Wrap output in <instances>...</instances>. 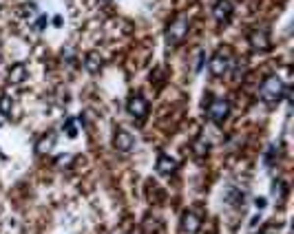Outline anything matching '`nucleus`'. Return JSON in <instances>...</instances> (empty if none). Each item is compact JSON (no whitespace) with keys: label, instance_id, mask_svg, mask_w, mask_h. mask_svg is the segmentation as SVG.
<instances>
[{"label":"nucleus","instance_id":"aec40b11","mask_svg":"<svg viewBox=\"0 0 294 234\" xmlns=\"http://www.w3.org/2000/svg\"><path fill=\"white\" fill-rule=\"evenodd\" d=\"M257 208L261 210V208H266V199H257Z\"/></svg>","mask_w":294,"mask_h":234},{"label":"nucleus","instance_id":"6ab92c4d","mask_svg":"<svg viewBox=\"0 0 294 234\" xmlns=\"http://www.w3.org/2000/svg\"><path fill=\"white\" fill-rule=\"evenodd\" d=\"M47 25V18H40V20H38V25H36V29L38 31H42V26Z\"/></svg>","mask_w":294,"mask_h":234},{"label":"nucleus","instance_id":"20e7f679","mask_svg":"<svg viewBox=\"0 0 294 234\" xmlns=\"http://www.w3.org/2000/svg\"><path fill=\"white\" fill-rule=\"evenodd\" d=\"M126 110H129L131 117L144 119L148 115V102L144 100L142 95H131L129 100H126Z\"/></svg>","mask_w":294,"mask_h":234},{"label":"nucleus","instance_id":"f8f14e48","mask_svg":"<svg viewBox=\"0 0 294 234\" xmlns=\"http://www.w3.org/2000/svg\"><path fill=\"white\" fill-rule=\"evenodd\" d=\"M84 66H86V71H91V73H98L100 66H102V57H100L98 53H89V55L84 57Z\"/></svg>","mask_w":294,"mask_h":234},{"label":"nucleus","instance_id":"6e6552de","mask_svg":"<svg viewBox=\"0 0 294 234\" xmlns=\"http://www.w3.org/2000/svg\"><path fill=\"white\" fill-rule=\"evenodd\" d=\"M248 40H250V47L257 49V51L270 49V33H267V29H254L252 33L248 35Z\"/></svg>","mask_w":294,"mask_h":234},{"label":"nucleus","instance_id":"f03ea898","mask_svg":"<svg viewBox=\"0 0 294 234\" xmlns=\"http://www.w3.org/2000/svg\"><path fill=\"white\" fill-rule=\"evenodd\" d=\"M188 26H190V20H188L186 16H177L170 22L168 29H166V42H168V47L182 44V40L186 38V33H188Z\"/></svg>","mask_w":294,"mask_h":234},{"label":"nucleus","instance_id":"ddd939ff","mask_svg":"<svg viewBox=\"0 0 294 234\" xmlns=\"http://www.w3.org/2000/svg\"><path fill=\"white\" fill-rule=\"evenodd\" d=\"M53 144H55V135H53V132H49V135H45L40 141H38L36 150H38V153H49V150L53 148Z\"/></svg>","mask_w":294,"mask_h":234},{"label":"nucleus","instance_id":"f3484780","mask_svg":"<svg viewBox=\"0 0 294 234\" xmlns=\"http://www.w3.org/2000/svg\"><path fill=\"white\" fill-rule=\"evenodd\" d=\"M206 150H208V144H204V141H197L195 144V153L197 155H204Z\"/></svg>","mask_w":294,"mask_h":234},{"label":"nucleus","instance_id":"a211bd4d","mask_svg":"<svg viewBox=\"0 0 294 234\" xmlns=\"http://www.w3.org/2000/svg\"><path fill=\"white\" fill-rule=\"evenodd\" d=\"M204 57H206V53L201 51V53H199V57H197V64H195V71H201V66H204Z\"/></svg>","mask_w":294,"mask_h":234},{"label":"nucleus","instance_id":"4468645a","mask_svg":"<svg viewBox=\"0 0 294 234\" xmlns=\"http://www.w3.org/2000/svg\"><path fill=\"white\" fill-rule=\"evenodd\" d=\"M0 113L2 115L11 113V97L9 95H0Z\"/></svg>","mask_w":294,"mask_h":234},{"label":"nucleus","instance_id":"1a4fd4ad","mask_svg":"<svg viewBox=\"0 0 294 234\" xmlns=\"http://www.w3.org/2000/svg\"><path fill=\"white\" fill-rule=\"evenodd\" d=\"M213 16L217 22H228L232 18V0H217L213 7Z\"/></svg>","mask_w":294,"mask_h":234},{"label":"nucleus","instance_id":"39448f33","mask_svg":"<svg viewBox=\"0 0 294 234\" xmlns=\"http://www.w3.org/2000/svg\"><path fill=\"white\" fill-rule=\"evenodd\" d=\"M201 230V216L197 212H184L182 223H179V232L182 234H197Z\"/></svg>","mask_w":294,"mask_h":234},{"label":"nucleus","instance_id":"7ed1b4c3","mask_svg":"<svg viewBox=\"0 0 294 234\" xmlns=\"http://www.w3.org/2000/svg\"><path fill=\"white\" fill-rule=\"evenodd\" d=\"M228 113H230V104H228V100H223V97H214L208 104V117L213 119V122L221 124L223 119L228 117Z\"/></svg>","mask_w":294,"mask_h":234},{"label":"nucleus","instance_id":"2eb2a0df","mask_svg":"<svg viewBox=\"0 0 294 234\" xmlns=\"http://www.w3.org/2000/svg\"><path fill=\"white\" fill-rule=\"evenodd\" d=\"M274 157H279V150H276V146H270V148H267V155H266V163H267V166L274 163Z\"/></svg>","mask_w":294,"mask_h":234},{"label":"nucleus","instance_id":"9b49d317","mask_svg":"<svg viewBox=\"0 0 294 234\" xmlns=\"http://www.w3.org/2000/svg\"><path fill=\"white\" fill-rule=\"evenodd\" d=\"M25 78H27V66L25 64H14L9 69V84L20 86V84L25 82Z\"/></svg>","mask_w":294,"mask_h":234},{"label":"nucleus","instance_id":"dca6fc26","mask_svg":"<svg viewBox=\"0 0 294 234\" xmlns=\"http://www.w3.org/2000/svg\"><path fill=\"white\" fill-rule=\"evenodd\" d=\"M64 128H67V135H69V137H76V135H78V130H76V122H73L71 117H69L67 122H64Z\"/></svg>","mask_w":294,"mask_h":234},{"label":"nucleus","instance_id":"9d476101","mask_svg":"<svg viewBox=\"0 0 294 234\" xmlns=\"http://www.w3.org/2000/svg\"><path fill=\"white\" fill-rule=\"evenodd\" d=\"M175 170H177V161L170 155L160 153V157H157V172L160 175H173Z\"/></svg>","mask_w":294,"mask_h":234},{"label":"nucleus","instance_id":"423d86ee","mask_svg":"<svg viewBox=\"0 0 294 234\" xmlns=\"http://www.w3.org/2000/svg\"><path fill=\"white\" fill-rule=\"evenodd\" d=\"M208 69H210V73L217 75V78H219V75H223L228 69H230V55L223 53V51H217L213 57H210Z\"/></svg>","mask_w":294,"mask_h":234},{"label":"nucleus","instance_id":"f257e3e1","mask_svg":"<svg viewBox=\"0 0 294 234\" xmlns=\"http://www.w3.org/2000/svg\"><path fill=\"white\" fill-rule=\"evenodd\" d=\"M259 95H261V100L266 102V104H276V102H279L281 97L285 95L283 79L276 78V75H270V78H267L266 82L261 84V88H259Z\"/></svg>","mask_w":294,"mask_h":234},{"label":"nucleus","instance_id":"0eeeda50","mask_svg":"<svg viewBox=\"0 0 294 234\" xmlns=\"http://www.w3.org/2000/svg\"><path fill=\"white\" fill-rule=\"evenodd\" d=\"M113 144H115V148L120 150V153H131L135 146V139L133 135H131L129 130H124V128H117L115 130V137H113Z\"/></svg>","mask_w":294,"mask_h":234}]
</instances>
